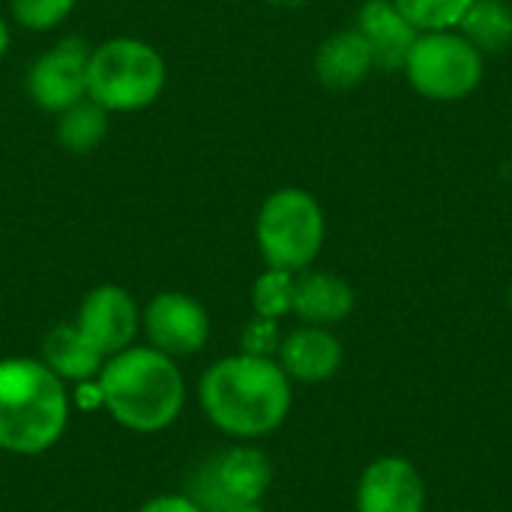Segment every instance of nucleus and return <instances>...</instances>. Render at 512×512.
<instances>
[{"mask_svg":"<svg viewBox=\"0 0 512 512\" xmlns=\"http://www.w3.org/2000/svg\"><path fill=\"white\" fill-rule=\"evenodd\" d=\"M273 483V465L264 450L237 444L198 465L186 492L204 512H228L240 504H261Z\"/></svg>","mask_w":512,"mask_h":512,"instance_id":"7","label":"nucleus"},{"mask_svg":"<svg viewBox=\"0 0 512 512\" xmlns=\"http://www.w3.org/2000/svg\"><path fill=\"white\" fill-rule=\"evenodd\" d=\"M507 306H510V312H512V285H510V291H507Z\"/></svg>","mask_w":512,"mask_h":512,"instance_id":"27","label":"nucleus"},{"mask_svg":"<svg viewBox=\"0 0 512 512\" xmlns=\"http://www.w3.org/2000/svg\"><path fill=\"white\" fill-rule=\"evenodd\" d=\"M9 42H12V36H9V24H6V18L0 15V57L9 51Z\"/></svg>","mask_w":512,"mask_h":512,"instance_id":"24","label":"nucleus"},{"mask_svg":"<svg viewBox=\"0 0 512 512\" xmlns=\"http://www.w3.org/2000/svg\"><path fill=\"white\" fill-rule=\"evenodd\" d=\"M87 60L90 48L78 39H60L27 69V96L45 114H60L87 99Z\"/></svg>","mask_w":512,"mask_h":512,"instance_id":"8","label":"nucleus"},{"mask_svg":"<svg viewBox=\"0 0 512 512\" xmlns=\"http://www.w3.org/2000/svg\"><path fill=\"white\" fill-rule=\"evenodd\" d=\"M267 6H276V9H297V6H306L309 0H264Z\"/></svg>","mask_w":512,"mask_h":512,"instance_id":"25","label":"nucleus"},{"mask_svg":"<svg viewBox=\"0 0 512 512\" xmlns=\"http://www.w3.org/2000/svg\"><path fill=\"white\" fill-rule=\"evenodd\" d=\"M228 512H267L261 504H240V507H234V510Z\"/></svg>","mask_w":512,"mask_h":512,"instance_id":"26","label":"nucleus"},{"mask_svg":"<svg viewBox=\"0 0 512 512\" xmlns=\"http://www.w3.org/2000/svg\"><path fill=\"white\" fill-rule=\"evenodd\" d=\"M396 9L420 30H456L474 0H393Z\"/></svg>","mask_w":512,"mask_h":512,"instance_id":"20","label":"nucleus"},{"mask_svg":"<svg viewBox=\"0 0 512 512\" xmlns=\"http://www.w3.org/2000/svg\"><path fill=\"white\" fill-rule=\"evenodd\" d=\"M294 288H297V273L267 267L252 282V312L273 321L294 315Z\"/></svg>","mask_w":512,"mask_h":512,"instance_id":"19","label":"nucleus"},{"mask_svg":"<svg viewBox=\"0 0 512 512\" xmlns=\"http://www.w3.org/2000/svg\"><path fill=\"white\" fill-rule=\"evenodd\" d=\"M276 363L285 369V375L291 381L324 384L339 375V369L345 363V345L330 327L300 324L282 336Z\"/></svg>","mask_w":512,"mask_h":512,"instance_id":"12","label":"nucleus"},{"mask_svg":"<svg viewBox=\"0 0 512 512\" xmlns=\"http://www.w3.org/2000/svg\"><path fill=\"white\" fill-rule=\"evenodd\" d=\"M105 135H108V111L96 105L90 96L57 114V144L66 153L75 156L90 153L105 141Z\"/></svg>","mask_w":512,"mask_h":512,"instance_id":"18","label":"nucleus"},{"mask_svg":"<svg viewBox=\"0 0 512 512\" xmlns=\"http://www.w3.org/2000/svg\"><path fill=\"white\" fill-rule=\"evenodd\" d=\"M66 423V384L42 360H0V450L39 456L63 438Z\"/></svg>","mask_w":512,"mask_h":512,"instance_id":"3","label":"nucleus"},{"mask_svg":"<svg viewBox=\"0 0 512 512\" xmlns=\"http://www.w3.org/2000/svg\"><path fill=\"white\" fill-rule=\"evenodd\" d=\"M324 240L327 216L312 192L300 186H282L258 207L255 243L267 267L303 273L318 261Z\"/></svg>","mask_w":512,"mask_h":512,"instance_id":"5","label":"nucleus"},{"mask_svg":"<svg viewBox=\"0 0 512 512\" xmlns=\"http://www.w3.org/2000/svg\"><path fill=\"white\" fill-rule=\"evenodd\" d=\"M141 327L150 345L168 357H192L210 342V315L207 309L183 291L156 294L141 312Z\"/></svg>","mask_w":512,"mask_h":512,"instance_id":"9","label":"nucleus"},{"mask_svg":"<svg viewBox=\"0 0 512 512\" xmlns=\"http://www.w3.org/2000/svg\"><path fill=\"white\" fill-rule=\"evenodd\" d=\"M42 363L63 384H81L99 378L105 357L84 339V333L75 324H57L42 339Z\"/></svg>","mask_w":512,"mask_h":512,"instance_id":"16","label":"nucleus"},{"mask_svg":"<svg viewBox=\"0 0 512 512\" xmlns=\"http://www.w3.org/2000/svg\"><path fill=\"white\" fill-rule=\"evenodd\" d=\"M354 27L366 39L375 57V69H384V72L402 69L420 36V30L396 9L393 0H366L357 12Z\"/></svg>","mask_w":512,"mask_h":512,"instance_id":"13","label":"nucleus"},{"mask_svg":"<svg viewBox=\"0 0 512 512\" xmlns=\"http://www.w3.org/2000/svg\"><path fill=\"white\" fill-rule=\"evenodd\" d=\"M456 30L483 54H501L512 45V9L504 0H474Z\"/></svg>","mask_w":512,"mask_h":512,"instance_id":"17","label":"nucleus"},{"mask_svg":"<svg viewBox=\"0 0 512 512\" xmlns=\"http://www.w3.org/2000/svg\"><path fill=\"white\" fill-rule=\"evenodd\" d=\"M75 3L78 0H9V9L15 24L33 33H45L63 24L72 15Z\"/></svg>","mask_w":512,"mask_h":512,"instance_id":"21","label":"nucleus"},{"mask_svg":"<svg viewBox=\"0 0 512 512\" xmlns=\"http://www.w3.org/2000/svg\"><path fill=\"white\" fill-rule=\"evenodd\" d=\"M96 384L111 420L141 435L168 429L186 402V381L177 360L153 345H129L108 357Z\"/></svg>","mask_w":512,"mask_h":512,"instance_id":"2","label":"nucleus"},{"mask_svg":"<svg viewBox=\"0 0 512 512\" xmlns=\"http://www.w3.org/2000/svg\"><path fill=\"white\" fill-rule=\"evenodd\" d=\"M138 512H204L189 495H156Z\"/></svg>","mask_w":512,"mask_h":512,"instance_id":"23","label":"nucleus"},{"mask_svg":"<svg viewBox=\"0 0 512 512\" xmlns=\"http://www.w3.org/2000/svg\"><path fill=\"white\" fill-rule=\"evenodd\" d=\"M402 72L423 99L462 102L483 84L486 54L459 30H426L417 36Z\"/></svg>","mask_w":512,"mask_h":512,"instance_id":"6","label":"nucleus"},{"mask_svg":"<svg viewBox=\"0 0 512 512\" xmlns=\"http://www.w3.org/2000/svg\"><path fill=\"white\" fill-rule=\"evenodd\" d=\"M75 327L108 360V357L126 351L129 345H135V336L141 330V309L126 288L96 285L81 300Z\"/></svg>","mask_w":512,"mask_h":512,"instance_id":"11","label":"nucleus"},{"mask_svg":"<svg viewBox=\"0 0 512 512\" xmlns=\"http://www.w3.org/2000/svg\"><path fill=\"white\" fill-rule=\"evenodd\" d=\"M375 69V57L357 27L330 33L315 51V75L330 90H354Z\"/></svg>","mask_w":512,"mask_h":512,"instance_id":"15","label":"nucleus"},{"mask_svg":"<svg viewBox=\"0 0 512 512\" xmlns=\"http://www.w3.org/2000/svg\"><path fill=\"white\" fill-rule=\"evenodd\" d=\"M426 507V480L420 468L405 456H378L357 477V512H426Z\"/></svg>","mask_w":512,"mask_h":512,"instance_id":"10","label":"nucleus"},{"mask_svg":"<svg viewBox=\"0 0 512 512\" xmlns=\"http://www.w3.org/2000/svg\"><path fill=\"white\" fill-rule=\"evenodd\" d=\"M168 84L165 57L144 39L114 36L90 48L87 96L108 114L150 108Z\"/></svg>","mask_w":512,"mask_h":512,"instance_id":"4","label":"nucleus"},{"mask_svg":"<svg viewBox=\"0 0 512 512\" xmlns=\"http://www.w3.org/2000/svg\"><path fill=\"white\" fill-rule=\"evenodd\" d=\"M279 345H282V330L279 321L273 318L252 315V321L240 333V351L252 357H276Z\"/></svg>","mask_w":512,"mask_h":512,"instance_id":"22","label":"nucleus"},{"mask_svg":"<svg viewBox=\"0 0 512 512\" xmlns=\"http://www.w3.org/2000/svg\"><path fill=\"white\" fill-rule=\"evenodd\" d=\"M294 381L276 357L231 354L216 360L198 381V402L207 420L237 441H258L276 432L294 405Z\"/></svg>","mask_w":512,"mask_h":512,"instance_id":"1","label":"nucleus"},{"mask_svg":"<svg viewBox=\"0 0 512 512\" xmlns=\"http://www.w3.org/2000/svg\"><path fill=\"white\" fill-rule=\"evenodd\" d=\"M357 306V294L348 279L327 273V270H303L297 273L294 288V315L303 324L315 327H336L351 318Z\"/></svg>","mask_w":512,"mask_h":512,"instance_id":"14","label":"nucleus"}]
</instances>
